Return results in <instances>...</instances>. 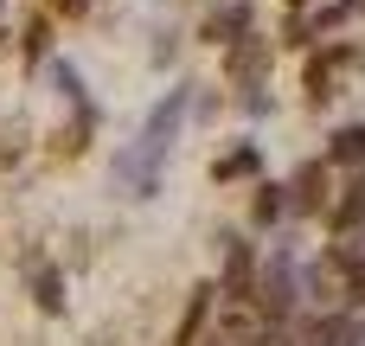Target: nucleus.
Returning <instances> with one entry per match:
<instances>
[{
	"label": "nucleus",
	"mask_w": 365,
	"mask_h": 346,
	"mask_svg": "<svg viewBox=\"0 0 365 346\" xmlns=\"http://www.w3.org/2000/svg\"><path fill=\"white\" fill-rule=\"evenodd\" d=\"M38 308H45V315H58V308H64V289H58V276H51V270H38Z\"/></svg>",
	"instance_id": "9"
},
{
	"label": "nucleus",
	"mask_w": 365,
	"mask_h": 346,
	"mask_svg": "<svg viewBox=\"0 0 365 346\" xmlns=\"http://www.w3.org/2000/svg\"><path fill=\"white\" fill-rule=\"evenodd\" d=\"M225 289L250 295V244H237V238H231V257H225Z\"/></svg>",
	"instance_id": "5"
},
{
	"label": "nucleus",
	"mask_w": 365,
	"mask_h": 346,
	"mask_svg": "<svg viewBox=\"0 0 365 346\" xmlns=\"http://www.w3.org/2000/svg\"><path fill=\"white\" fill-rule=\"evenodd\" d=\"M263 308H269V315H289V308H295V270H289V257H276V263L263 270Z\"/></svg>",
	"instance_id": "2"
},
{
	"label": "nucleus",
	"mask_w": 365,
	"mask_h": 346,
	"mask_svg": "<svg viewBox=\"0 0 365 346\" xmlns=\"http://www.w3.org/2000/svg\"><path fill=\"white\" fill-rule=\"evenodd\" d=\"M231 173H257V148H237L231 161H218V180H231Z\"/></svg>",
	"instance_id": "10"
},
{
	"label": "nucleus",
	"mask_w": 365,
	"mask_h": 346,
	"mask_svg": "<svg viewBox=\"0 0 365 346\" xmlns=\"http://www.w3.org/2000/svg\"><path fill=\"white\" fill-rule=\"evenodd\" d=\"M58 6H71V13H83V6H90V0H58Z\"/></svg>",
	"instance_id": "13"
},
{
	"label": "nucleus",
	"mask_w": 365,
	"mask_h": 346,
	"mask_svg": "<svg viewBox=\"0 0 365 346\" xmlns=\"http://www.w3.org/2000/svg\"><path fill=\"white\" fill-rule=\"evenodd\" d=\"M334 161H340V167H359L365 161V128H340V135H334Z\"/></svg>",
	"instance_id": "6"
},
{
	"label": "nucleus",
	"mask_w": 365,
	"mask_h": 346,
	"mask_svg": "<svg viewBox=\"0 0 365 346\" xmlns=\"http://www.w3.org/2000/svg\"><path fill=\"white\" fill-rule=\"evenodd\" d=\"M180 116H186V90H173V96L148 116V128H141L135 154H122V180H128V193H135V199L160 193V161H167V148H173V135H180Z\"/></svg>",
	"instance_id": "1"
},
{
	"label": "nucleus",
	"mask_w": 365,
	"mask_h": 346,
	"mask_svg": "<svg viewBox=\"0 0 365 346\" xmlns=\"http://www.w3.org/2000/svg\"><path fill=\"white\" fill-rule=\"evenodd\" d=\"M359 218H365V186H353V193H346V199L334 205V231H353Z\"/></svg>",
	"instance_id": "8"
},
{
	"label": "nucleus",
	"mask_w": 365,
	"mask_h": 346,
	"mask_svg": "<svg viewBox=\"0 0 365 346\" xmlns=\"http://www.w3.org/2000/svg\"><path fill=\"white\" fill-rule=\"evenodd\" d=\"M250 26V6H218L212 19H205V39H218V45H237V32Z\"/></svg>",
	"instance_id": "4"
},
{
	"label": "nucleus",
	"mask_w": 365,
	"mask_h": 346,
	"mask_svg": "<svg viewBox=\"0 0 365 346\" xmlns=\"http://www.w3.org/2000/svg\"><path fill=\"white\" fill-rule=\"evenodd\" d=\"M282 218V199H276V186H263L257 193V225H276Z\"/></svg>",
	"instance_id": "11"
},
{
	"label": "nucleus",
	"mask_w": 365,
	"mask_h": 346,
	"mask_svg": "<svg viewBox=\"0 0 365 346\" xmlns=\"http://www.w3.org/2000/svg\"><path fill=\"white\" fill-rule=\"evenodd\" d=\"M321 205V167H302L295 173V212H314Z\"/></svg>",
	"instance_id": "7"
},
{
	"label": "nucleus",
	"mask_w": 365,
	"mask_h": 346,
	"mask_svg": "<svg viewBox=\"0 0 365 346\" xmlns=\"http://www.w3.org/2000/svg\"><path fill=\"white\" fill-rule=\"evenodd\" d=\"M346 340H353V334H346V321H327V327L314 334V346H346Z\"/></svg>",
	"instance_id": "12"
},
{
	"label": "nucleus",
	"mask_w": 365,
	"mask_h": 346,
	"mask_svg": "<svg viewBox=\"0 0 365 346\" xmlns=\"http://www.w3.org/2000/svg\"><path fill=\"white\" fill-rule=\"evenodd\" d=\"M263 71H269V45H263V39H237V45H231V77H237V83H257Z\"/></svg>",
	"instance_id": "3"
}]
</instances>
